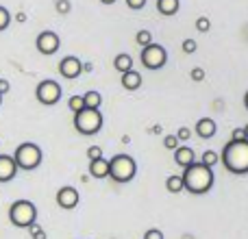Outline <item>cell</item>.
Segmentation results:
<instances>
[{
    "mask_svg": "<svg viewBox=\"0 0 248 239\" xmlns=\"http://www.w3.org/2000/svg\"><path fill=\"white\" fill-rule=\"evenodd\" d=\"M181 179H183V189H187L194 196H202V194L211 192V187H214V183H216L214 170L202 165L201 161H194L192 165L185 167Z\"/></svg>",
    "mask_w": 248,
    "mask_h": 239,
    "instance_id": "cell-1",
    "label": "cell"
},
{
    "mask_svg": "<svg viewBox=\"0 0 248 239\" xmlns=\"http://www.w3.org/2000/svg\"><path fill=\"white\" fill-rule=\"evenodd\" d=\"M220 161L227 167L231 174L244 176L248 174V141H229L222 148V154H220Z\"/></svg>",
    "mask_w": 248,
    "mask_h": 239,
    "instance_id": "cell-2",
    "label": "cell"
},
{
    "mask_svg": "<svg viewBox=\"0 0 248 239\" xmlns=\"http://www.w3.org/2000/svg\"><path fill=\"white\" fill-rule=\"evenodd\" d=\"M137 174V163L133 157L128 154H113L109 159V179H113V183L124 185V183H131Z\"/></svg>",
    "mask_w": 248,
    "mask_h": 239,
    "instance_id": "cell-3",
    "label": "cell"
},
{
    "mask_svg": "<svg viewBox=\"0 0 248 239\" xmlns=\"http://www.w3.org/2000/svg\"><path fill=\"white\" fill-rule=\"evenodd\" d=\"M42 159H44L42 148H39L37 144H33V141H24V144H20L16 148V152H13V161H16L17 170H26V172L39 167Z\"/></svg>",
    "mask_w": 248,
    "mask_h": 239,
    "instance_id": "cell-4",
    "label": "cell"
},
{
    "mask_svg": "<svg viewBox=\"0 0 248 239\" xmlns=\"http://www.w3.org/2000/svg\"><path fill=\"white\" fill-rule=\"evenodd\" d=\"M9 220L17 228H29L37 222V209L31 200H16L9 207Z\"/></svg>",
    "mask_w": 248,
    "mask_h": 239,
    "instance_id": "cell-5",
    "label": "cell"
},
{
    "mask_svg": "<svg viewBox=\"0 0 248 239\" xmlns=\"http://www.w3.org/2000/svg\"><path fill=\"white\" fill-rule=\"evenodd\" d=\"M74 128L81 135H96L103 128V113L100 109H83L74 113Z\"/></svg>",
    "mask_w": 248,
    "mask_h": 239,
    "instance_id": "cell-6",
    "label": "cell"
},
{
    "mask_svg": "<svg viewBox=\"0 0 248 239\" xmlns=\"http://www.w3.org/2000/svg\"><path fill=\"white\" fill-rule=\"evenodd\" d=\"M140 59L146 70H161L163 65L168 63V52H166V48L159 46V44H148V46L141 48Z\"/></svg>",
    "mask_w": 248,
    "mask_h": 239,
    "instance_id": "cell-7",
    "label": "cell"
},
{
    "mask_svg": "<svg viewBox=\"0 0 248 239\" xmlns=\"http://www.w3.org/2000/svg\"><path fill=\"white\" fill-rule=\"evenodd\" d=\"M61 94H63L61 85L57 81H52V78L42 81L37 85V90H35V96H37V100L44 105V107H52V105H57L61 100Z\"/></svg>",
    "mask_w": 248,
    "mask_h": 239,
    "instance_id": "cell-8",
    "label": "cell"
},
{
    "mask_svg": "<svg viewBox=\"0 0 248 239\" xmlns=\"http://www.w3.org/2000/svg\"><path fill=\"white\" fill-rule=\"evenodd\" d=\"M35 46H37V50L42 52V55L50 57V55H55V52L59 50L61 39H59V35H57L55 30H42V33L37 35V39H35Z\"/></svg>",
    "mask_w": 248,
    "mask_h": 239,
    "instance_id": "cell-9",
    "label": "cell"
},
{
    "mask_svg": "<svg viewBox=\"0 0 248 239\" xmlns=\"http://www.w3.org/2000/svg\"><path fill=\"white\" fill-rule=\"evenodd\" d=\"M78 202H81V198H78L77 187H72V185H65V187H61L59 192H57V205H59L61 209L72 211L78 207Z\"/></svg>",
    "mask_w": 248,
    "mask_h": 239,
    "instance_id": "cell-10",
    "label": "cell"
},
{
    "mask_svg": "<svg viewBox=\"0 0 248 239\" xmlns=\"http://www.w3.org/2000/svg\"><path fill=\"white\" fill-rule=\"evenodd\" d=\"M59 72H61V76L70 78V81H72V78H78L83 72V61L78 59V57H72V55L63 57V59L59 61Z\"/></svg>",
    "mask_w": 248,
    "mask_h": 239,
    "instance_id": "cell-11",
    "label": "cell"
},
{
    "mask_svg": "<svg viewBox=\"0 0 248 239\" xmlns=\"http://www.w3.org/2000/svg\"><path fill=\"white\" fill-rule=\"evenodd\" d=\"M17 174V165L13 161V157L9 154H0V183H9Z\"/></svg>",
    "mask_w": 248,
    "mask_h": 239,
    "instance_id": "cell-12",
    "label": "cell"
},
{
    "mask_svg": "<svg viewBox=\"0 0 248 239\" xmlns=\"http://www.w3.org/2000/svg\"><path fill=\"white\" fill-rule=\"evenodd\" d=\"M196 135L202 137V139H211L216 135V120L214 118H201L196 122Z\"/></svg>",
    "mask_w": 248,
    "mask_h": 239,
    "instance_id": "cell-13",
    "label": "cell"
},
{
    "mask_svg": "<svg viewBox=\"0 0 248 239\" xmlns=\"http://www.w3.org/2000/svg\"><path fill=\"white\" fill-rule=\"evenodd\" d=\"M174 161H176V165H181L185 170L187 165H192V163L196 161V154H194V150L189 148V146H179V148L174 150Z\"/></svg>",
    "mask_w": 248,
    "mask_h": 239,
    "instance_id": "cell-14",
    "label": "cell"
},
{
    "mask_svg": "<svg viewBox=\"0 0 248 239\" xmlns=\"http://www.w3.org/2000/svg\"><path fill=\"white\" fill-rule=\"evenodd\" d=\"M90 176L92 179H109V161L107 159H96V161H90Z\"/></svg>",
    "mask_w": 248,
    "mask_h": 239,
    "instance_id": "cell-15",
    "label": "cell"
},
{
    "mask_svg": "<svg viewBox=\"0 0 248 239\" xmlns=\"http://www.w3.org/2000/svg\"><path fill=\"white\" fill-rule=\"evenodd\" d=\"M122 87L126 91H137L141 87V74L137 70H128L122 74Z\"/></svg>",
    "mask_w": 248,
    "mask_h": 239,
    "instance_id": "cell-16",
    "label": "cell"
},
{
    "mask_svg": "<svg viewBox=\"0 0 248 239\" xmlns=\"http://www.w3.org/2000/svg\"><path fill=\"white\" fill-rule=\"evenodd\" d=\"M181 7V0H157V11L161 15H174L179 13Z\"/></svg>",
    "mask_w": 248,
    "mask_h": 239,
    "instance_id": "cell-17",
    "label": "cell"
},
{
    "mask_svg": "<svg viewBox=\"0 0 248 239\" xmlns=\"http://www.w3.org/2000/svg\"><path fill=\"white\" fill-rule=\"evenodd\" d=\"M113 68H116L120 74L128 72V70H133V57L126 55V52H120V55L113 59Z\"/></svg>",
    "mask_w": 248,
    "mask_h": 239,
    "instance_id": "cell-18",
    "label": "cell"
},
{
    "mask_svg": "<svg viewBox=\"0 0 248 239\" xmlns=\"http://www.w3.org/2000/svg\"><path fill=\"white\" fill-rule=\"evenodd\" d=\"M83 103H85V109H100V105H103V96H100L98 91L90 90L87 94H83Z\"/></svg>",
    "mask_w": 248,
    "mask_h": 239,
    "instance_id": "cell-19",
    "label": "cell"
},
{
    "mask_svg": "<svg viewBox=\"0 0 248 239\" xmlns=\"http://www.w3.org/2000/svg\"><path fill=\"white\" fill-rule=\"evenodd\" d=\"M166 189L170 194H179L183 192V179H181V174H170L166 179Z\"/></svg>",
    "mask_w": 248,
    "mask_h": 239,
    "instance_id": "cell-20",
    "label": "cell"
},
{
    "mask_svg": "<svg viewBox=\"0 0 248 239\" xmlns=\"http://www.w3.org/2000/svg\"><path fill=\"white\" fill-rule=\"evenodd\" d=\"M201 163L207 167H214L216 163H218V152H216V150H205L201 157Z\"/></svg>",
    "mask_w": 248,
    "mask_h": 239,
    "instance_id": "cell-21",
    "label": "cell"
},
{
    "mask_svg": "<svg viewBox=\"0 0 248 239\" xmlns=\"http://www.w3.org/2000/svg\"><path fill=\"white\" fill-rule=\"evenodd\" d=\"M135 42L140 44L141 48H144V46H148V44H153V33H150L148 29H144V30H137V35H135Z\"/></svg>",
    "mask_w": 248,
    "mask_h": 239,
    "instance_id": "cell-22",
    "label": "cell"
},
{
    "mask_svg": "<svg viewBox=\"0 0 248 239\" xmlns=\"http://www.w3.org/2000/svg\"><path fill=\"white\" fill-rule=\"evenodd\" d=\"M68 107H70V111L72 113H78V111H83L85 109V103H83V96H72V98L68 100Z\"/></svg>",
    "mask_w": 248,
    "mask_h": 239,
    "instance_id": "cell-23",
    "label": "cell"
},
{
    "mask_svg": "<svg viewBox=\"0 0 248 239\" xmlns=\"http://www.w3.org/2000/svg\"><path fill=\"white\" fill-rule=\"evenodd\" d=\"M9 22H11V13H9L7 7H2V4H0V30L7 29Z\"/></svg>",
    "mask_w": 248,
    "mask_h": 239,
    "instance_id": "cell-24",
    "label": "cell"
},
{
    "mask_svg": "<svg viewBox=\"0 0 248 239\" xmlns=\"http://www.w3.org/2000/svg\"><path fill=\"white\" fill-rule=\"evenodd\" d=\"M181 48H183L185 55H194V52H196V48H198V44H196V39H183Z\"/></svg>",
    "mask_w": 248,
    "mask_h": 239,
    "instance_id": "cell-25",
    "label": "cell"
},
{
    "mask_svg": "<svg viewBox=\"0 0 248 239\" xmlns=\"http://www.w3.org/2000/svg\"><path fill=\"white\" fill-rule=\"evenodd\" d=\"M55 9H57V13L65 15V13L72 11V4H70V0H57V2H55Z\"/></svg>",
    "mask_w": 248,
    "mask_h": 239,
    "instance_id": "cell-26",
    "label": "cell"
},
{
    "mask_svg": "<svg viewBox=\"0 0 248 239\" xmlns=\"http://www.w3.org/2000/svg\"><path fill=\"white\" fill-rule=\"evenodd\" d=\"M211 29V22H209V17L207 15H201L196 20V30H201V33H207V30Z\"/></svg>",
    "mask_w": 248,
    "mask_h": 239,
    "instance_id": "cell-27",
    "label": "cell"
},
{
    "mask_svg": "<svg viewBox=\"0 0 248 239\" xmlns=\"http://www.w3.org/2000/svg\"><path fill=\"white\" fill-rule=\"evenodd\" d=\"M29 231H31V237L33 239H46V231H44L37 222H35L33 226H29Z\"/></svg>",
    "mask_w": 248,
    "mask_h": 239,
    "instance_id": "cell-28",
    "label": "cell"
},
{
    "mask_svg": "<svg viewBox=\"0 0 248 239\" xmlns=\"http://www.w3.org/2000/svg\"><path fill=\"white\" fill-rule=\"evenodd\" d=\"M87 157H90V161L103 159V148H100V146H90V148H87Z\"/></svg>",
    "mask_w": 248,
    "mask_h": 239,
    "instance_id": "cell-29",
    "label": "cell"
},
{
    "mask_svg": "<svg viewBox=\"0 0 248 239\" xmlns=\"http://www.w3.org/2000/svg\"><path fill=\"white\" fill-rule=\"evenodd\" d=\"M163 148H168V150L179 148V139H176V135H166V139H163Z\"/></svg>",
    "mask_w": 248,
    "mask_h": 239,
    "instance_id": "cell-30",
    "label": "cell"
},
{
    "mask_svg": "<svg viewBox=\"0 0 248 239\" xmlns=\"http://www.w3.org/2000/svg\"><path fill=\"white\" fill-rule=\"evenodd\" d=\"M189 78H192L194 83H201V81H205V70H202V68H194L192 72H189Z\"/></svg>",
    "mask_w": 248,
    "mask_h": 239,
    "instance_id": "cell-31",
    "label": "cell"
},
{
    "mask_svg": "<svg viewBox=\"0 0 248 239\" xmlns=\"http://www.w3.org/2000/svg\"><path fill=\"white\" fill-rule=\"evenodd\" d=\"M189 137H192V131H189L187 126H181L179 131H176V139L179 141H187Z\"/></svg>",
    "mask_w": 248,
    "mask_h": 239,
    "instance_id": "cell-32",
    "label": "cell"
},
{
    "mask_svg": "<svg viewBox=\"0 0 248 239\" xmlns=\"http://www.w3.org/2000/svg\"><path fill=\"white\" fill-rule=\"evenodd\" d=\"M144 239H166V237H163V233L159 231V228H148V231L144 233Z\"/></svg>",
    "mask_w": 248,
    "mask_h": 239,
    "instance_id": "cell-33",
    "label": "cell"
},
{
    "mask_svg": "<svg viewBox=\"0 0 248 239\" xmlns=\"http://www.w3.org/2000/svg\"><path fill=\"white\" fill-rule=\"evenodd\" d=\"M126 4L131 9H135V11H140V9L146 7V0H126Z\"/></svg>",
    "mask_w": 248,
    "mask_h": 239,
    "instance_id": "cell-34",
    "label": "cell"
},
{
    "mask_svg": "<svg viewBox=\"0 0 248 239\" xmlns=\"http://www.w3.org/2000/svg\"><path fill=\"white\" fill-rule=\"evenodd\" d=\"M242 139H246L244 128H235V131H233V141H242Z\"/></svg>",
    "mask_w": 248,
    "mask_h": 239,
    "instance_id": "cell-35",
    "label": "cell"
},
{
    "mask_svg": "<svg viewBox=\"0 0 248 239\" xmlns=\"http://www.w3.org/2000/svg\"><path fill=\"white\" fill-rule=\"evenodd\" d=\"M9 90H11V85H9V81H4V78H0V96L9 94Z\"/></svg>",
    "mask_w": 248,
    "mask_h": 239,
    "instance_id": "cell-36",
    "label": "cell"
},
{
    "mask_svg": "<svg viewBox=\"0 0 248 239\" xmlns=\"http://www.w3.org/2000/svg\"><path fill=\"white\" fill-rule=\"evenodd\" d=\"M16 22H20V24H22V22H26V13H24V11L16 13Z\"/></svg>",
    "mask_w": 248,
    "mask_h": 239,
    "instance_id": "cell-37",
    "label": "cell"
},
{
    "mask_svg": "<svg viewBox=\"0 0 248 239\" xmlns=\"http://www.w3.org/2000/svg\"><path fill=\"white\" fill-rule=\"evenodd\" d=\"M92 70H94V65L92 63H83V72H92Z\"/></svg>",
    "mask_w": 248,
    "mask_h": 239,
    "instance_id": "cell-38",
    "label": "cell"
},
{
    "mask_svg": "<svg viewBox=\"0 0 248 239\" xmlns=\"http://www.w3.org/2000/svg\"><path fill=\"white\" fill-rule=\"evenodd\" d=\"M244 107H246V111H248V91H246V96H244Z\"/></svg>",
    "mask_w": 248,
    "mask_h": 239,
    "instance_id": "cell-39",
    "label": "cell"
},
{
    "mask_svg": "<svg viewBox=\"0 0 248 239\" xmlns=\"http://www.w3.org/2000/svg\"><path fill=\"white\" fill-rule=\"evenodd\" d=\"M100 2H103V4H113L116 0H100Z\"/></svg>",
    "mask_w": 248,
    "mask_h": 239,
    "instance_id": "cell-40",
    "label": "cell"
},
{
    "mask_svg": "<svg viewBox=\"0 0 248 239\" xmlns=\"http://www.w3.org/2000/svg\"><path fill=\"white\" fill-rule=\"evenodd\" d=\"M242 128H244V135H246V141H248V124L246 126H242Z\"/></svg>",
    "mask_w": 248,
    "mask_h": 239,
    "instance_id": "cell-41",
    "label": "cell"
},
{
    "mask_svg": "<svg viewBox=\"0 0 248 239\" xmlns=\"http://www.w3.org/2000/svg\"><path fill=\"white\" fill-rule=\"evenodd\" d=\"M0 105H2V96H0Z\"/></svg>",
    "mask_w": 248,
    "mask_h": 239,
    "instance_id": "cell-42",
    "label": "cell"
}]
</instances>
